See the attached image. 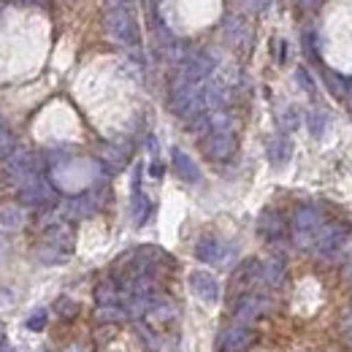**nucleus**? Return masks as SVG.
I'll return each instance as SVG.
<instances>
[{"label":"nucleus","instance_id":"obj_8","mask_svg":"<svg viewBox=\"0 0 352 352\" xmlns=\"http://www.w3.org/2000/svg\"><path fill=\"white\" fill-rule=\"evenodd\" d=\"M204 152L209 160H217V163H225L236 155V135L233 131L228 133H209L206 141H204Z\"/></svg>","mask_w":352,"mask_h":352},{"label":"nucleus","instance_id":"obj_29","mask_svg":"<svg viewBox=\"0 0 352 352\" xmlns=\"http://www.w3.org/2000/svg\"><path fill=\"white\" fill-rule=\"evenodd\" d=\"M241 3H244V6H247V8H252V11H258V8H261V6H263V3H261V0H241Z\"/></svg>","mask_w":352,"mask_h":352},{"label":"nucleus","instance_id":"obj_7","mask_svg":"<svg viewBox=\"0 0 352 352\" xmlns=\"http://www.w3.org/2000/svg\"><path fill=\"white\" fill-rule=\"evenodd\" d=\"M19 198H22V204H28V206H46V204H52L54 190H52V184H49L46 179H41L38 174H33L30 179L22 182Z\"/></svg>","mask_w":352,"mask_h":352},{"label":"nucleus","instance_id":"obj_25","mask_svg":"<svg viewBox=\"0 0 352 352\" xmlns=\"http://www.w3.org/2000/svg\"><path fill=\"white\" fill-rule=\"evenodd\" d=\"M325 82H328V87L333 95H339V98H347V85L342 82V79H336V74H325Z\"/></svg>","mask_w":352,"mask_h":352},{"label":"nucleus","instance_id":"obj_4","mask_svg":"<svg viewBox=\"0 0 352 352\" xmlns=\"http://www.w3.org/2000/svg\"><path fill=\"white\" fill-rule=\"evenodd\" d=\"M347 236H350V228H347V225H339V222L320 225V230H317V241H314V250H317L322 258H336V255L344 250Z\"/></svg>","mask_w":352,"mask_h":352},{"label":"nucleus","instance_id":"obj_22","mask_svg":"<svg viewBox=\"0 0 352 352\" xmlns=\"http://www.w3.org/2000/svg\"><path fill=\"white\" fill-rule=\"evenodd\" d=\"M325 125H328V114L325 111H309V131L311 135H322L325 133Z\"/></svg>","mask_w":352,"mask_h":352},{"label":"nucleus","instance_id":"obj_26","mask_svg":"<svg viewBox=\"0 0 352 352\" xmlns=\"http://www.w3.org/2000/svg\"><path fill=\"white\" fill-rule=\"evenodd\" d=\"M46 325V309H36L30 317H28V328L30 331H44Z\"/></svg>","mask_w":352,"mask_h":352},{"label":"nucleus","instance_id":"obj_27","mask_svg":"<svg viewBox=\"0 0 352 352\" xmlns=\"http://www.w3.org/2000/svg\"><path fill=\"white\" fill-rule=\"evenodd\" d=\"M282 128H285V131H296V128H298V111L287 109V111L282 114Z\"/></svg>","mask_w":352,"mask_h":352},{"label":"nucleus","instance_id":"obj_19","mask_svg":"<svg viewBox=\"0 0 352 352\" xmlns=\"http://www.w3.org/2000/svg\"><path fill=\"white\" fill-rule=\"evenodd\" d=\"M233 125V117L225 109H214L209 111V133H228Z\"/></svg>","mask_w":352,"mask_h":352},{"label":"nucleus","instance_id":"obj_9","mask_svg":"<svg viewBox=\"0 0 352 352\" xmlns=\"http://www.w3.org/2000/svg\"><path fill=\"white\" fill-rule=\"evenodd\" d=\"M265 309H268V301H265L263 296H255V293H244V296L236 301L233 317H236V322L252 325L258 317H263Z\"/></svg>","mask_w":352,"mask_h":352},{"label":"nucleus","instance_id":"obj_12","mask_svg":"<svg viewBox=\"0 0 352 352\" xmlns=\"http://www.w3.org/2000/svg\"><path fill=\"white\" fill-rule=\"evenodd\" d=\"M285 276H287V268H285L282 258H268L265 263H261V276L258 279L263 282L265 287H282Z\"/></svg>","mask_w":352,"mask_h":352},{"label":"nucleus","instance_id":"obj_20","mask_svg":"<svg viewBox=\"0 0 352 352\" xmlns=\"http://www.w3.org/2000/svg\"><path fill=\"white\" fill-rule=\"evenodd\" d=\"M0 225H3V228H22V225H25L22 209H19V206H6V209L0 212Z\"/></svg>","mask_w":352,"mask_h":352},{"label":"nucleus","instance_id":"obj_5","mask_svg":"<svg viewBox=\"0 0 352 352\" xmlns=\"http://www.w3.org/2000/svg\"><path fill=\"white\" fill-rule=\"evenodd\" d=\"M214 65H217V57L212 52H192V54H187L184 63H179L176 74L190 82H206L214 74Z\"/></svg>","mask_w":352,"mask_h":352},{"label":"nucleus","instance_id":"obj_10","mask_svg":"<svg viewBox=\"0 0 352 352\" xmlns=\"http://www.w3.org/2000/svg\"><path fill=\"white\" fill-rule=\"evenodd\" d=\"M190 290L204 304H217L220 301V282L209 271H192L190 274Z\"/></svg>","mask_w":352,"mask_h":352},{"label":"nucleus","instance_id":"obj_34","mask_svg":"<svg viewBox=\"0 0 352 352\" xmlns=\"http://www.w3.org/2000/svg\"><path fill=\"white\" fill-rule=\"evenodd\" d=\"M347 100H350V106H352V82H347Z\"/></svg>","mask_w":352,"mask_h":352},{"label":"nucleus","instance_id":"obj_6","mask_svg":"<svg viewBox=\"0 0 352 352\" xmlns=\"http://www.w3.org/2000/svg\"><path fill=\"white\" fill-rule=\"evenodd\" d=\"M220 352H247L255 344V331L244 322H233L220 333Z\"/></svg>","mask_w":352,"mask_h":352},{"label":"nucleus","instance_id":"obj_13","mask_svg":"<svg viewBox=\"0 0 352 352\" xmlns=\"http://www.w3.org/2000/svg\"><path fill=\"white\" fill-rule=\"evenodd\" d=\"M171 163H174L176 174L182 176L184 182H190V184H195L198 179H201V171H198V166L192 163V157L187 155V152H182L179 146L171 149Z\"/></svg>","mask_w":352,"mask_h":352},{"label":"nucleus","instance_id":"obj_3","mask_svg":"<svg viewBox=\"0 0 352 352\" xmlns=\"http://www.w3.org/2000/svg\"><path fill=\"white\" fill-rule=\"evenodd\" d=\"M320 212L314 206H301L293 214V241L298 250H311L317 241V230H320Z\"/></svg>","mask_w":352,"mask_h":352},{"label":"nucleus","instance_id":"obj_33","mask_svg":"<svg viewBox=\"0 0 352 352\" xmlns=\"http://www.w3.org/2000/svg\"><path fill=\"white\" fill-rule=\"evenodd\" d=\"M6 250H8V244H6V236H3V233H0V258H3V255H6Z\"/></svg>","mask_w":352,"mask_h":352},{"label":"nucleus","instance_id":"obj_24","mask_svg":"<svg viewBox=\"0 0 352 352\" xmlns=\"http://www.w3.org/2000/svg\"><path fill=\"white\" fill-rule=\"evenodd\" d=\"M296 79H298V85L307 89L309 95H314V92H317V87H314V82H311V76H309V71L304 68V65H298V68H296Z\"/></svg>","mask_w":352,"mask_h":352},{"label":"nucleus","instance_id":"obj_37","mask_svg":"<svg viewBox=\"0 0 352 352\" xmlns=\"http://www.w3.org/2000/svg\"><path fill=\"white\" fill-rule=\"evenodd\" d=\"M149 3H152V6H157V0H149Z\"/></svg>","mask_w":352,"mask_h":352},{"label":"nucleus","instance_id":"obj_28","mask_svg":"<svg viewBox=\"0 0 352 352\" xmlns=\"http://www.w3.org/2000/svg\"><path fill=\"white\" fill-rule=\"evenodd\" d=\"M0 352H16L14 350V344H8V339H6V336L0 339Z\"/></svg>","mask_w":352,"mask_h":352},{"label":"nucleus","instance_id":"obj_14","mask_svg":"<svg viewBox=\"0 0 352 352\" xmlns=\"http://www.w3.org/2000/svg\"><path fill=\"white\" fill-rule=\"evenodd\" d=\"M225 36H228V41H233L236 46H244L247 38H250V25H247V19H241L239 14H230V16L225 19Z\"/></svg>","mask_w":352,"mask_h":352},{"label":"nucleus","instance_id":"obj_21","mask_svg":"<svg viewBox=\"0 0 352 352\" xmlns=\"http://www.w3.org/2000/svg\"><path fill=\"white\" fill-rule=\"evenodd\" d=\"M54 311H57L60 320H74V317L79 314V304L71 301V298H60V301L54 304Z\"/></svg>","mask_w":352,"mask_h":352},{"label":"nucleus","instance_id":"obj_1","mask_svg":"<svg viewBox=\"0 0 352 352\" xmlns=\"http://www.w3.org/2000/svg\"><path fill=\"white\" fill-rule=\"evenodd\" d=\"M74 250V230L68 222H54L49 230H46V241L38 247V258L44 263H63L68 261Z\"/></svg>","mask_w":352,"mask_h":352},{"label":"nucleus","instance_id":"obj_18","mask_svg":"<svg viewBox=\"0 0 352 352\" xmlns=\"http://www.w3.org/2000/svg\"><path fill=\"white\" fill-rule=\"evenodd\" d=\"M128 317H131V311L117 307V304H103V307H98V311H95V320L98 322H122Z\"/></svg>","mask_w":352,"mask_h":352},{"label":"nucleus","instance_id":"obj_16","mask_svg":"<svg viewBox=\"0 0 352 352\" xmlns=\"http://www.w3.org/2000/svg\"><path fill=\"white\" fill-rule=\"evenodd\" d=\"M290 155H293V144L285 135H276V138L268 141V160L274 166H285L290 160Z\"/></svg>","mask_w":352,"mask_h":352},{"label":"nucleus","instance_id":"obj_32","mask_svg":"<svg viewBox=\"0 0 352 352\" xmlns=\"http://www.w3.org/2000/svg\"><path fill=\"white\" fill-rule=\"evenodd\" d=\"M152 176H163V166L160 163H152Z\"/></svg>","mask_w":352,"mask_h":352},{"label":"nucleus","instance_id":"obj_17","mask_svg":"<svg viewBox=\"0 0 352 352\" xmlns=\"http://www.w3.org/2000/svg\"><path fill=\"white\" fill-rule=\"evenodd\" d=\"M120 298H122V285L117 279H106V282H100L95 287L98 307H103V304H120Z\"/></svg>","mask_w":352,"mask_h":352},{"label":"nucleus","instance_id":"obj_30","mask_svg":"<svg viewBox=\"0 0 352 352\" xmlns=\"http://www.w3.org/2000/svg\"><path fill=\"white\" fill-rule=\"evenodd\" d=\"M111 6H120V8H131V3L133 0H109Z\"/></svg>","mask_w":352,"mask_h":352},{"label":"nucleus","instance_id":"obj_35","mask_svg":"<svg viewBox=\"0 0 352 352\" xmlns=\"http://www.w3.org/2000/svg\"><path fill=\"white\" fill-rule=\"evenodd\" d=\"M65 352H85V350H82L79 344H71V347H68V350H65Z\"/></svg>","mask_w":352,"mask_h":352},{"label":"nucleus","instance_id":"obj_2","mask_svg":"<svg viewBox=\"0 0 352 352\" xmlns=\"http://www.w3.org/2000/svg\"><path fill=\"white\" fill-rule=\"evenodd\" d=\"M106 25V33L122 46H135L138 44V25L133 19L131 8H120V6H111V11L106 14L103 19Z\"/></svg>","mask_w":352,"mask_h":352},{"label":"nucleus","instance_id":"obj_31","mask_svg":"<svg viewBox=\"0 0 352 352\" xmlns=\"http://www.w3.org/2000/svg\"><path fill=\"white\" fill-rule=\"evenodd\" d=\"M317 3H320V0H298V6H301V8H314Z\"/></svg>","mask_w":352,"mask_h":352},{"label":"nucleus","instance_id":"obj_11","mask_svg":"<svg viewBox=\"0 0 352 352\" xmlns=\"http://www.w3.org/2000/svg\"><path fill=\"white\" fill-rule=\"evenodd\" d=\"M222 255H225V244H222L217 236H204L195 244V258L201 263H220Z\"/></svg>","mask_w":352,"mask_h":352},{"label":"nucleus","instance_id":"obj_15","mask_svg":"<svg viewBox=\"0 0 352 352\" xmlns=\"http://www.w3.org/2000/svg\"><path fill=\"white\" fill-rule=\"evenodd\" d=\"M258 230L265 239H282L285 236V220L276 212H263L258 220Z\"/></svg>","mask_w":352,"mask_h":352},{"label":"nucleus","instance_id":"obj_36","mask_svg":"<svg viewBox=\"0 0 352 352\" xmlns=\"http://www.w3.org/2000/svg\"><path fill=\"white\" fill-rule=\"evenodd\" d=\"M347 279H350V285H352V261H350V265H347Z\"/></svg>","mask_w":352,"mask_h":352},{"label":"nucleus","instance_id":"obj_23","mask_svg":"<svg viewBox=\"0 0 352 352\" xmlns=\"http://www.w3.org/2000/svg\"><path fill=\"white\" fill-rule=\"evenodd\" d=\"M11 155H14V135L0 128V160H8Z\"/></svg>","mask_w":352,"mask_h":352}]
</instances>
